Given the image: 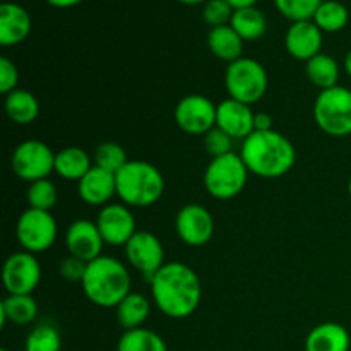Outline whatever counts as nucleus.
I'll return each instance as SVG.
<instances>
[{
    "instance_id": "obj_1",
    "label": "nucleus",
    "mask_w": 351,
    "mask_h": 351,
    "mask_svg": "<svg viewBox=\"0 0 351 351\" xmlns=\"http://www.w3.org/2000/svg\"><path fill=\"white\" fill-rule=\"evenodd\" d=\"M149 283L154 305L167 317L187 319L201 305V278L187 264L167 263Z\"/></svg>"
},
{
    "instance_id": "obj_2",
    "label": "nucleus",
    "mask_w": 351,
    "mask_h": 351,
    "mask_svg": "<svg viewBox=\"0 0 351 351\" xmlns=\"http://www.w3.org/2000/svg\"><path fill=\"white\" fill-rule=\"evenodd\" d=\"M240 156L250 173L263 178H280L287 175L297 161L293 143L278 130L252 132L242 141Z\"/></svg>"
},
{
    "instance_id": "obj_3",
    "label": "nucleus",
    "mask_w": 351,
    "mask_h": 351,
    "mask_svg": "<svg viewBox=\"0 0 351 351\" xmlns=\"http://www.w3.org/2000/svg\"><path fill=\"white\" fill-rule=\"evenodd\" d=\"M82 291L93 305L101 308L117 307L130 293L132 278L122 261L99 256L86 267L81 281Z\"/></svg>"
},
{
    "instance_id": "obj_4",
    "label": "nucleus",
    "mask_w": 351,
    "mask_h": 351,
    "mask_svg": "<svg viewBox=\"0 0 351 351\" xmlns=\"http://www.w3.org/2000/svg\"><path fill=\"white\" fill-rule=\"evenodd\" d=\"M115 180L117 197L129 208H149L165 194V177L149 161L129 160Z\"/></svg>"
},
{
    "instance_id": "obj_5",
    "label": "nucleus",
    "mask_w": 351,
    "mask_h": 351,
    "mask_svg": "<svg viewBox=\"0 0 351 351\" xmlns=\"http://www.w3.org/2000/svg\"><path fill=\"white\" fill-rule=\"evenodd\" d=\"M269 86V77L261 62L242 57L228 64L225 71V88L228 98L245 105H256L264 98Z\"/></svg>"
},
{
    "instance_id": "obj_6",
    "label": "nucleus",
    "mask_w": 351,
    "mask_h": 351,
    "mask_svg": "<svg viewBox=\"0 0 351 351\" xmlns=\"http://www.w3.org/2000/svg\"><path fill=\"white\" fill-rule=\"evenodd\" d=\"M250 171L247 170L242 156L237 153L211 158L204 171V187L211 197L218 201H230L242 194L249 180Z\"/></svg>"
},
{
    "instance_id": "obj_7",
    "label": "nucleus",
    "mask_w": 351,
    "mask_h": 351,
    "mask_svg": "<svg viewBox=\"0 0 351 351\" xmlns=\"http://www.w3.org/2000/svg\"><path fill=\"white\" fill-rule=\"evenodd\" d=\"M314 120L328 136H351V89L338 84L319 93L314 103Z\"/></svg>"
},
{
    "instance_id": "obj_8",
    "label": "nucleus",
    "mask_w": 351,
    "mask_h": 351,
    "mask_svg": "<svg viewBox=\"0 0 351 351\" xmlns=\"http://www.w3.org/2000/svg\"><path fill=\"white\" fill-rule=\"evenodd\" d=\"M58 226L50 211L27 208L17 218L16 239L23 250L29 254H41L51 249L57 240Z\"/></svg>"
},
{
    "instance_id": "obj_9",
    "label": "nucleus",
    "mask_w": 351,
    "mask_h": 351,
    "mask_svg": "<svg viewBox=\"0 0 351 351\" xmlns=\"http://www.w3.org/2000/svg\"><path fill=\"white\" fill-rule=\"evenodd\" d=\"M14 173L24 182L43 180L55 171V153L48 144L38 139H27L17 144L10 158Z\"/></svg>"
},
{
    "instance_id": "obj_10",
    "label": "nucleus",
    "mask_w": 351,
    "mask_h": 351,
    "mask_svg": "<svg viewBox=\"0 0 351 351\" xmlns=\"http://www.w3.org/2000/svg\"><path fill=\"white\" fill-rule=\"evenodd\" d=\"M2 281L7 295H31L41 281V264L34 254L21 250L3 263Z\"/></svg>"
},
{
    "instance_id": "obj_11",
    "label": "nucleus",
    "mask_w": 351,
    "mask_h": 351,
    "mask_svg": "<svg viewBox=\"0 0 351 351\" xmlns=\"http://www.w3.org/2000/svg\"><path fill=\"white\" fill-rule=\"evenodd\" d=\"M178 129L191 136H206L216 127V105L202 95H187L175 106Z\"/></svg>"
},
{
    "instance_id": "obj_12",
    "label": "nucleus",
    "mask_w": 351,
    "mask_h": 351,
    "mask_svg": "<svg viewBox=\"0 0 351 351\" xmlns=\"http://www.w3.org/2000/svg\"><path fill=\"white\" fill-rule=\"evenodd\" d=\"M125 257L134 269L151 281V278L165 266V249L161 240L154 233L137 230L136 235L127 242Z\"/></svg>"
},
{
    "instance_id": "obj_13",
    "label": "nucleus",
    "mask_w": 351,
    "mask_h": 351,
    "mask_svg": "<svg viewBox=\"0 0 351 351\" xmlns=\"http://www.w3.org/2000/svg\"><path fill=\"white\" fill-rule=\"evenodd\" d=\"M175 232L189 247H202L215 235L213 215L201 204H185L175 216Z\"/></svg>"
},
{
    "instance_id": "obj_14",
    "label": "nucleus",
    "mask_w": 351,
    "mask_h": 351,
    "mask_svg": "<svg viewBox=\"0 0 351 351\" xmlns=\"http://www.w3.org/2000/svg\"><path fill=\"white\" fill-rule=\"evenodd\" d=\"M96 225L105 243L112 247H125L137 232L136 218L125 204L110 202L103 206L96 218Z\"/></svg>"
},
{
    "instance_id": "obj_15",
    "label": "nucleus",
    "mask_w": 351,
    "mask_h": 351,
    "mask_svg": "<svg viewBox=\"0 0 351 351\" xmlns=\"http://www.w3.org/2000/svg\"><path fill=\"white\" fill-rule=\"evenodd\" d=\"M103 247H105V240L99 233L96 221H91V219H75L65 232V249L69 256L77 257L86 264L103 256Z\"/></svg>"
},
{
    "instance_id": "obj_16",
    "label": "nucleus",
    "mask_w": 351,
    "mask_h": 351,
    "mask_svg": "<svg viewBox=\"0 0 351 351\" xmlns=\"http://www.w3.org/2000/svg\"><path fill=\"white\" fill-rule=\"evenodd\" d=\"M252 106L226 98L216 105V127L228 134L233 141H245L254 132Z\"/></svg>"
},
{
    "instance_id": "obj_17",
    "label": "nucleus",
    "mask_w": 351,
    "mask_h": 351,
    "mask_svg": "<svg viewBox=\"0 0 351 351\" xmlns=\"http://www.w3.org/2000/svg\"><path fill=\"white\" fill-rule=\"evenodd\" d=\"M285 48L295 60L308 62L322 53V31L312 19L291 23L285 34Z\"/></svg>"
},
{
    "instance_id": "obj_18",
    "label": "nucleus",
    "mask_w": 351,
    "mask_h": 351,
    "mask_svg": "<svg viewBox=\"0 0 351 351\" xmlns=\"http://www.w3.org/2000/svg\"><path fill=\"white\" fill-rule=\"evenodd\" d=\"M77 194L88 206L101 209L103 206L110 204L113 195H117L115 175L98 167H93L77 182Z\"/></svg>"
},
{
    "instance_id": "obj_19",
    "label": "nucleus",
    "mask_w": 351,
    "mask_h": 351,
    "mask_svg": "<svg viewBox=\"0 0 351 351\" xmlns=\"http://www.w3.org/2000/svg\"><path fill=\"white\" fill-rule=\"evenodd\" d=\"M33 21L29 12L16 2H3L0 5V45L16 47L23 43L31 33Z\"/></svg>"
},
{
    "instance_id": "obj_20",
    "label": "nucleus",
    "mask_w": 351,
    "mask_h": 351,
    "mask_svg": "<svg viewBox=\"0 0 351 351\" xmlns=\"http://www.w3.org/2000/svg\"><path fill=\"white\" fill-rule=\"evenodd\" d=\"M348 329L338 322H322L311 329L305 338V351H350Z\"/></svg>"
},
{
    "instance_id": "obj_21",
    "label": "nucleus",
    "mask_w": 351,
    "mask_h": 351,
    "mask_svg": "<svg viewBox=\"0 0 351 351\" xmlns=\"http://www.w3.org/2000/svg\"><path fill=\"white\" fill-rule=\"evenodd\" d=\"M243 43L245 41L239 36V33L230 24L211 27L208 33L209 51L226 64H232V62L242 58Z\"/></svg>"
},
{
    "instance_id": "obj_22",
    "label": "nucleus",
    "mask_w": 351,
    "mask_h": 351,
    "mask_svg": "<svg viewBox=\"0 0 351 351\" xmlns=\"http://www.w3.org/2000/svg\"><path fill=\"white\" fill-rule=\"evenodd\" d=\"M93 167V158L82 147L69 146L55 153V173L64 180L79 182Z\"/></svg>"
},
{
    "instance_id": "obj_23",
    "label": "nucleus",
    "mask_w": 351,
    "mask_h": 351,
    "mask_svg": "<svg viewBox=\"0 0 351 351\" xmlns=\"http://www.w3.org/2000/svg\"><path fill=\"white\" fill-rule=\"evenodd\" d=\"M38 304L33 295H7L0 302V326L12 322L16 326H27L36 319Z\"/></svg>"
},
{
    "instance_id": "obj_24",
    "label": "nucleus",
    "mask_w": 351,
    "mask_h": 351,
    "mask_svg": "<svg viewBox=\"0 0 351 351\" xmlns=\"http://www.w3.org/2000/svg\"><path fill=\"white\" fill-rule=\"evenodd\" d=\"M117 322L123 331L143 328L151 314V302L146 295L130 291L122 302L115 307Z\"/></svg>"
},
{
    "instance_id": "obj_25",
    "label": "nucleus",
    "mask_w": 351,
    "mask_h": 351,
    "mask_svg": "<svg viewBox=\"0 0 351 351\" xmlns=\"http://www.w3.org/2000/svg\"><path fill=\"white\" fill-rule=\"evenodd\" d=\"M7 117L17 125H29L40 115V101L27 89H19L9 93L3 101Z\"/></svg>"
},
{
    "instance_id": "obj_26",
    "label": "nucleus",
    "mask_w": 351,
    "mask_h": 351,
    "mask_svg": "<svg viewBox=\"0 0 351 351\" xmlns=\"http://www.w3.org/2000/svg\"><path fill=\"white\" fill-rule=\"evenodd\" d=\"M305 75L312 86L324 91V89L338 86L341 67L335 57L328 53H319L308 62H305Z\"/></svg>"
},
{
    "instance_id": "obj_27",
    "label": "nucleus",
    "mask_w": 351,
    "mask_h": 351,
    "mask_svg": "<svg viewBox=\"0 0 351 351\" xmlns=\"http://www.w3.org/2000/svg\"><path fill=\"white\" fill-rule=\"evenodd\" d=\"M230 26L239 33L243 41H256L263 38L267 31L266 14L257 9L256 5L235 9Z\"/></svg>"
},
{
    "instance_id": "obj_28",
    "label": "nucleus",
    "mask_w": 351,
    "mask_h": 351,
    "mask_svg": "<svg viewBox=\"0 0 351 351\" xmlns=\"http://www.w3.org/2000/svg\"><path fill=\"white\" fill-rule=\"evenodd\" d=\"M312 21L322 33H338L348 24L350 12L339 0H322Z\"/></svg>"
},
{
    "instance_id": "obj_29",
    "label": "nucleus",
    "mask_w": 351,
    "mask_h": 351,
    "mask_svg": "<svg viewBox=\"0 0 351 351\" xmlns=\"http://www.w3.org/2000/svg\"><path fill=\"white\" fill-rule=\"evenodd\" d=\"M117 351H168V346L158 332L137 328L123 331L117 343Z\"/></svg>"
},
{
    "instance_id": "obj_30",
    "label": "nucleus",
    "mask_w": 351,
    "mask_h": 351,
    "mask_svg": "<svg viewBox=\"0 0 351 351\" xmlns=\"http://www.w3.org/2000/svg\"><path fill=\"white\" fill-rule=\"evenodd\" d=\"M127 163H129V158H127L123 146L113 143V141L101 143L99 146H96L95 153H93V165L113 175L119 173Z\"/></svg>"
},
{
    "instance_id": "obj_31",
    "label": "nucleus",
    "mask_w": 351,
    "mask_h": 351,
    "mask_svg": "<svg viewBox=\"0 0 351 351\" xmlns=\"http://www.w3.org/2000/svg\"><path fill=\"white\" fill-rule=\"evenodd\" d=\"M26 199L29 208L51 213V209L55 208V204H57L58 201L57 185H55L50 178L33 182V184H29V187H27Z\"/></svg>"
},
{
    "instance_id": "obj_32",
    "label": "nucleus",
    "mask_w": 351,
    "mask_h": 351,
    "mask_svg": "<svg viewBox=\"0 0 351 351\" xmlns=\"http://www.w3.org/2000/svg\"><path fill=\"white\" fill-rule=\"evenodd\" d=\"M62 339L55 326L40 324L27 335L26 351H60Z\"/></svg>"
},
{
    "instance_id": "obj_33",
    "label": "nucleus",
    "mask_w": 351,
    "mask_h": 351,
    "mask_svg": "<svg viewBox=\"0 0 351 351\" xmlns=\"http://www.w3.org/2000/svg\"><path fill=\"white\" fill-rule=\"evenodd\" d=\"M278 12L283 17L290 19L291 23L298 21L314 19L315 10L322 3V0H273Z\"/></svg>"
},
{
    "instance_id": "obj_34",
    "label": "nucleus",
    "mask_w": 351,
    "mask_h": 351,
    "mask_svg": "<svg viewBox=\"0 0 351 351\" xmlns=\"http://www.w3.org/2000/svg\"><path fill=\"white\" fill-rule=\"evenodd\" d=\"M233 12L235 9L226 0H208L202 7V19L211 27L226 26L232 21Z\"/></svg>"
},
{
    "instance_id": "obj_35",
    "label": "nucleus",
    "mask_w": 351,
    "mask_h": 351,
    "mask_svg": "<svg viewBox=\"0 0 351 351\" xmlns=\"http://www.w3.org/2000/svg\"><path fill=\"white\" fill-rule=\"evenodd\" d=\"M204 147L211 154V158L225 156V154L233 153V139L221 129L213 127L204 136Z\"/></svg>"
},
{
    "instance_id": "obj_36",
    "label": "nucleus",
    "mask_w": 351,
    "mask_h": 351,
    "mask_svg": "<svg viewBox=\"0 0 351 351\" xmlns=\"http://www.w3.org/2000/svg\"><path fill=\"white\" fill-rule=\"evenodd\" d=\"M17 84H19L17 65L10 58L2 57L0 58V93L7 96L9 93L16 91Z\"/></svg>"
},
{
    "instance_id": "obj_37",
    "label": "nucleus",
    "mask_w": 351,
    "mask_h": 351,
    "mask_svg": "<svg viewBox=\"0 0 351 351\" xmlns=\"http://www.w3.org/2000/svg\"><path fill=\"white\" fill-rule=\"evenodd\" d=\"M86 267H88V264L84 261L77 259L74 256H67L58 264V274L65 281H71V283H77L79 281L81 283L82 278H84Z\"/></svg>"
},
{
    "instance_id": "obj_38",
    "label": "nucleus",
    "mask_w": 351,
    "mask_h": 351,
    "mask_svg": "<svg viewBox=\"0 0 351 351\" xmlns=\"http://www.w3.org/2000/svg\"><path fill=\"white\" fill-rule=\"evenodd\" d=\"M273 117L269 113H256V119H254V132H267V130H274L273 127Z\"/></svg>"
},
{
    "instance_id": "obj_39",
    "label": "nucleus",
    "mask_w": 351,
    "mask_h": 351,
    "mask_svg": "<svg viewBox=\"0 0 351 351\" xmlns=\"http://www.w3.org/2000/svg\"><path fill=\"white\" fill-rule=\"evenodd\" d=\"M81 2L82 0H47V3H50L51 7H57V9H71Z\"/></svg>"
},
{
    "instance_id": "obj_40",
    "label": "nucleus",
    "mask_w": 351,
    "mask_h": 351,
    "mask_svg": "<svg viewBox=\"0 0 351 351\" xmlns=\"http://www.w3.org/2000/svg\"><path fill=\"white\" fill-rule=\"evenodd\" d=\"M233 9H243V7H252L256 5L257 0H226Z\"/></svg>"
},
{
    "instance_id": "obj_41",
    "label": "nucleus",
    "mask_w": 351,
    "mask_h": 351,
    "mask_svg": "<svg viewBox=\"0 0 351 351\" xmlns=\"http://www.w3.org/2000/svg\"><path fill=\"white\" fill-rule=\"evenodd\" d=\"M343 69H345L346 74H348L350 77H351V50L348 51V53H346L345 62H343Z\"/></svg>"
},
{
    "instance_id": "obj_42",
    "label": "nucleus",
    "mask_w": 351,
    "mask_h": 351,
    "mask_svg": "<svg viewBox=\"0 0 351 351\" xmlns=\"http://www.w3.org/2000/svg\"><path fill=\"white\" fill-rule=\"evenodd\" d=\"M184 5H201V3H206L208 0H178Z\"/></svg>"
},
{
    "instance_id": "obj_43",
    "label": "nucleus",
    "mask_w": 351,
    "mask_h": 351,
    "mask_svg": "<svg viewBox=\"0 0 351 351\" xmlns=\"http://www.w3.org/2000/svg\"><path fill=\"white\" fill-rule=\"evenodd\" d=\"M348 194H350V199H351V175H350V180H348Z\"/></svg>"
},
{
    "instance_id": "obj_44",
    "label": "nucleus",
    "mask_w": 351,
    "mask_h": 351,
    "mask_svg": "<svg viewBox=\"0 0 351 351\" xmlns=\"http://www.w3.org/2000/svg\"><path fill=\"white\" fill-rule=\"evenodd\" d=\"M0 351H9V350H5V348H2V350H0Z\"/></svg>"
},
{
    "instance_id": "obj_45",
    "label": "nucleus",
    "mask_w": 351,
    "mask_h": 351,
    "mask_svg": "<svg viewBox=\"0 0 351 351\" xmlns=\"http://www.w3.org/2000/svg\"><path fill=\"white\" fill-rule=\"evenodd\" d=\"M113 2H115V0H113Z\"/></svg>"
}]
</instances>
